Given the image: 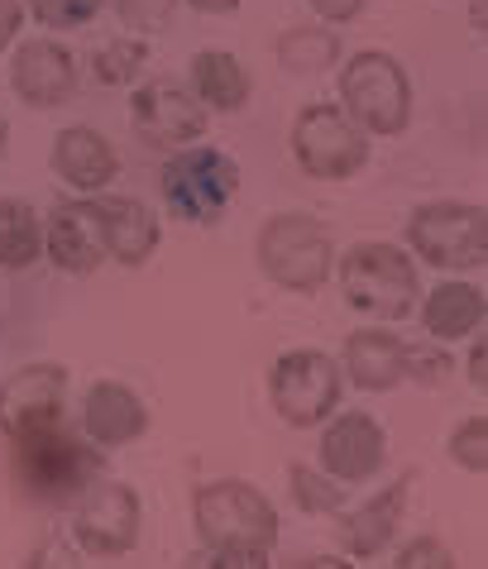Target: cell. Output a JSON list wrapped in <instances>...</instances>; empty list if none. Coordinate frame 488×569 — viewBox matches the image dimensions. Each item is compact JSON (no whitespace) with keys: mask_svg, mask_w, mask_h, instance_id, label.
<instances>
[{"mask_svg":"<svg viewBox=\"0 0 488 569\" xmlns=\"http://www.w3.org/2000/svg\"><path fill=\"white\" fill-rule=\"evenodd\" d=\"M384 450H388V440H384L379 421L369 412H345L330 421L321 436V469L340 483H359V479H369V473H379Z\"/></svg>","mask_w":488,"mask_h":569,"instance_id":"5bb4252c","label":"cell"},{"mask_svg":"<svg viewBox=\"0 0 488 569\" xmlns=\"http://www.w3.org/2000/svg\"><path fill=\"white\" fill-rule=\"evenodd\" d=\"M139 541V498L125 483H87L77 512V546L87 556H125Z\"/></svg>","mask_w":488,"mask_h":569,"instance_id":"7c38bea8","label":"cell"},{"mask_svg":"<svg viewBox=\"0 0 488 569\" xmlns=\"http://www.w3.org/2000/svg\"><path fill=\"white\" fill-rule=\"evenodd\" d=\"M259 263L278 288L317 292L330 278V230L317 216H302V211L273 216L259 230Z\"/></svg>","mask_w":488,"mask_h":569,"instance_id":"5b68a950","label":"cell"},{"mask_svg":"<svg viewBox=\"0 0 488 569\" xmlns=\"http://www.w3.org/2000/svg\"><path fill=\"white\" fill-rule=\"evenodd\" d=\"M145 62H149L145 43L139 39H116V43H106V49L91 58V72H97L101 87H130Z\"/></svg>","mask_w":488,"mask_h":569,"instance_id":"d4e9b609","label":"cell"},{"mask_svg":"<svg viewBox=\"0 0 488 569\" xmlns=\"http://www.w3.org/2000/svg\"><path fill=\"white\" fill-rule=\"evenodd\" d=\"M269 388H273L278 417L297 426V431L321 426L340 407V369L321 350H288L273 363Z\"/></svg>","mask_w":488,"mask_h":569,"instance_id":"9c48e42d","label":"cell"},{"mask_svg":"<svg viewBox=\"0 0 488 569\" xmlns=\"http://www.w3.org/2000/svg\"><path fill=\"white\" fill-rule=\"evenodd\" d=\"M450 460L460 469H469V473H488V421L484 417H469V421L455 426Z\"/></svg>","mask_w":488,"mask_h":569,"instance_id":"4316f807","label":"cell"},{"mask_svg":"<svg viewBox=\"0 0 488 569\" xmlns=\"http://www.w3.org/2000/svg\"><path fill=\"white\" fill-rule=\"evenodd\" d=\"M469 20H475V29L484 34V0H469Z\"/></svg>","mask_w":488,"mask_h":569,"instance_id":"d590c367","label":"cell"},{"mask_svg":"<svg viewBox=\"0 0 488 569\" xmlns=\"http://www.w3.org/2000/svg\"><path fill=\"white\" fill-rule=\"evenodd\" d=\"M97 450L72 440L62 426L34 431L24 440H14V473L20 488L39 502H72L87 493V483L97 479Z\"/></svg>","mask_w":488,"mask_h":569,"instance_id":"277c9868","label":"cell"},{"mask_svg":"<svg viewBox=\"0 0 488 569\" xmlns=\"http://www.w3.org/2000/svg\"><path fill=\"white\" fill-rule=\"evenodd\" d=\"M311 10H317L326 24H350L365 14V0H311Z\"/></svg>","mask_w":488,"mask_h":569,"instance_id":"1f68e13d","label":"cell"},{"mask_svg":"<svg viewBox=\"0 0 488 569\" xmlns=\"http://www.w3.org/2000/svg\"><path fill=\"white\" fill-rule=\"evenodd\" d=\"M116 10L135 34H163L178 14V0H116Z\"/></svg>","mask_w":488,"mask_h":569,"instance_id":"f1b7e54d","label":"cell"},{"mask_svg":"<svg viewBox=\"0 0 488 569\" xmlns=\"http://www.w3.org/2000/svg\"><path fill=\"white\" fill-rule=\"evenodd\" d=\"M340 288H345V302L374 316V321H407L417 307L421 282L412 259L398 244L369 240V244H355L340 259Z\"/></svg>","mask_w":488,"mask_h":569,"instance_id":"7a4b0ae2","label":"cell"},{"mask_svg":"<svg viewBox=\"0 0 488 569\" xmlns=\"http://www.w3.org/2000/svg\"><path fill=\"white\" fill-rule=\"evenodd\" d=\"M43 254V226L24 201H0V268H29Z\"/></svg>","mask_w":488,"mask_h":569,"instance_id":"cb8c5ba5","label":"cell"},{"mask_svg":"<svg viewBox=\"0 0 488 569\" xmlns=\"http://www.w3.org/2000/svg\"><path fill=\"white\" fill-rule=\"evenodd\" d=\"M43 254L62 273H91V268H101L106 230H101L97 201H62L49 216V230H43Z\"/></svg>","mask_w":488,"mask_h":569,"instance_id":"9a60e30c","label":"cell"},{"mask_svg":"<svg viewBox=\"0 0 488 569\" xmlns=\"http://www.w3.org/2000/svg\"><path fill=\"white\" fill-rule=\"evenodd\" d=\"M53 172L77 192H101V187L116 182L120 158L106 144V134H97L91 124H72L53 144Z\"/></svg>","mask_w":488,"mask_h":569,"instance_id":"2e32d148","label":"cell"},{"mask_svg":"<svg viewBox=\"0 0 488 569\" xmlns=\"http://www.w3.org/2000/svg\"><path fill=\"white\" fill-rule=\"evenodd\" d=\"M484 292L469 282H440L421 307V326L431 330V340H465L469 330L484 326Z\"/></svg>","mask_w":488,"mask_h":569,"instance_id":"44dd1931","label":"cell"},{"mask_svg":"<svg viewBox=\"0 0 488 569\" xmlns=\"http://www.w3.org/2000/svg\"><path fill=\"white\" fill-rule=\"evenodd\" d=\"M407 483H412V479L388 483L379 498H369L365 508L345 521V550H350V556L369 560V556H379V550H388V541L398 536L402 508H407Z\"/></svg>","mask_w":488,"mask_h":569,"instance_id":"ffe728a7","label":"cell"},{"mask_svg":"<svg viewBox=\"0 0 488 569\" xmlns=\"http://www.w3.org/2000/svg\"><path fill=\"white\" fill-rule=\"evenodd\" d=\"M130 120L145 144L153 149H187L192 139L207 134V106L187 97L178 82H145L135 87Z\"/></svg>","mask_w":488,"mask_h":569,"instance_id":"8fae6325","label":"cell"},{"mask_svg":"<svg viewBox=\"0 0 488 569\" xmlns=\"http://www.w3.org/2000/svg\"><path fill=\"white\" fill-rule=\"evenodd\" d=\"M82 426L97 446H130L149 431V412L125 383H97L82 402Z\"/></svg>","mask_w":488,"mask_h":569,"instance_id":"e0dca14e","label":"cell"},{"mask_svg":"<svg viewBox=\"0 0 488 569\" xmlns=\"http://www.w3.org/2000/svg\"><path fill=\"white\" fill-rule=\"evenodd\" d=\"M197 536L216 556V565H269L278 546V512L273 502L240 479H216L197 488L192 502Z\"/></svg>","mask_w":488,"mask_h":569,"instance_id":"6da1fadb","label":"cell"},{"mask_svg":"<svg viewBox=\"0 0 488 569\" xmlns=\"http://www.w3.org/2000/svg\"><path fill=\"white\" fill-rule=\"evenodd\" d=\"M192 87H197V101L211 110H240L249 101V72L240 68V58L220 49L192 58Z\"/></svg>","mask_w":488,"mask_h":569,"instance_id":"7402d4cb","label":"cell"},{"mask_svg":"<svg viewBox=\"0 0 488 569\" xmlns=\"http://www.w3.org/2000/svg\"><path fill=\"white\" fill-rule=\"evenodd\" d=\"M288 479H292V498H297V508L302 512H340L345 483H326V469L317 473L307 465H292Z\"/></svg>","mask_w":488,"mask_h":569,"instance_id":"484cf974","label":"cell"},{"mask_svg":"<svg viewBox=\"0 0 488 569\" xmlns=\"http://www.w3.org/2000/svg\"><path fill=\"white\" fill-rule=\"evenodd\" d=\"M484 363H488V350H484V340H479L475 350H469V383H475L479 392L488 388V373H484Z\"/></svg>","mask_w":488,"mask_h":569,"instance_id":"836d02e7","label":"cell"},{"mask_svg":"<svg viewBox=\"0 0 488 569\" xmlns=\"http://www.w3.org/2000/svg\"><path fill=\"white\" fill-rule=\"evenodd\" d=\"M6 149H10V124H6V116H0V158H6Z\"/></svg>","mask_w":488,"mask_h":569,"instance_id":"8d00e7d4","label":"cell"},{"mask_svg":"<svg viewBox=\"0 0 488 569\" xmlns=\"http://www.w3.org/2000/svg\"><path fill=\"white\" fill-rule=\"evenodd\" d=\"M20 24H24V10H20V0H0V53L14 43V34H20Z\"/></svg>","mask_w":488,"mask_h":569,"instance_id":"d6a6232c","label":"cell"},{"mask_svg":"<svg viewBox=\"0 0 488 569\" xmlns=\"http://www.w3.org/2000/svg\"><path fill=\"white\" fill-rule=\"evenodd\" d=\"M292 153L307 178L340 182L369 163V139L340 106H307L292 120Z\"/></svg>","mask_w":488,"mask_h":569,"instance_id":"ba28073f","label":"cell"},{"mask_svg":"<svg viewBox=\"0 0 488 569\" xmlns=\"http://www.w3.org/2000/svg\"><path fill=\"white\" fill-rule=\"evenodd\" d=\"M345 369H350L355 388L365 392H388L407 378V345L388 330H355L345 340Z\"/></svg>","mask_w":488,"mask_h":569,"instance_id":"ac0fdd59","label":"cell"},{"mask_svg":"<svg viewBox=\"0 0 488 569\" xmlns=\"http://www.w3.org/2000/svg\"><path fill=\"white\" fill-rule=\"evenodd\" d=\"M407 363H417V369H407V373L421 378V383H446V369H450V359H446V355H421V350H407Z\"/></svg>","mask_w":488,"mask_h":569,"instance_id":"4dcf8cb0","label":"cell"},{"mask_svg":"<svg viewBox=\"0 0 488 569\" xmlns=\"http://www.w3.org/2000/svg\"><path fill=\"white\" fill-rule=\"evenodd\" d=\"M235 192H240V168L220 149H182L163 168V201L192 226H216Z\"/></svg>","mask_w":488,"mask_h":569,"instance_id":"52a82bcc","label":"cell"},{"mask_svg":"<svg viewBox=\"0 0 488 569\" xmlns=\"http://www.w3.org/2000/svg\"><path fill=\"white\" fill-rule=\"evenodd\" d=\"M407 244L431 268H479L488 259V216L484 207H465V201H431L407 220Z\"/></svg>","mask_w":488,"mask_h":569,"instance_id":"8992f818","label":"cell"},{"mask_svg":"<svg viewBox=\"0 0 488 569\" xmlns=\"http://www.w3.org/2000/svg\"><path fill=\"white\" fill-rule=\"evenodd\" d=\"M340 97L365 134H402L412 120V82H407L402 62L379 49H365L345 62Z\"/></svg>","mask_w":488,"mask_h":569,"instance_id":"3957f363","label":"cell"},{"mask_svg":"<svg viewBox=\"0 0 488 569\" xmlns=\"http://www.w3.org/2000/svg\"><path fill=\"white\" fill-rule=\"evenodd\" d=\"M187 6L201 14H230V10H240V0H187Z\"/></svg>","mask_w":488,"mask_h":569,"instance_id":"e575fe53","label":"cell"},{"mask_svg":"<svg viewBox=\"0 0 488 569\" xmlns=\"http://www.w3.org/2000/svg\"><path fill=\"white\" fill-rule=\"evenodd\" d=\"M101 230H106V254L120 259L125 268L145 263L159 249V220L149 216V207H139L135 197H106L97 201Z\"/></svg>","mask_w":488,"mask_h":569,"instance_id":"d6986e66","label":"cell"},{"mask_svg":"<svg viewBox=\"0 0 488 569\" xmlns=\"http://www.w3.org/2000/svg\"><path fill=\"white\" fill-rule=\"evenodd\" d=\"M62 398H68V369L58 363H29L0 383V431L24 440L34 431L62 426Z\"/></svg>","mask_w":488,"mask_h":569,"instance_id":"30bf717a","label":"cell"},{"mask_svg":"<svg viewBox=\"0 0 488 569\" xmlns=\"http://www.w3.org/2000/svg\"><path fill=\"white\" fill-rule=\"evenodd\" d=\"M10 82L29 106H62L77 91V58L58 39H24L14 49Z\"/></svg>","mask_w":488,"mask_h":569,"instance_id":"4fadbf2b","label":"cell"},{"mask_svg":"<svg viewBox=\"0 0 488 569\" xmlns=\"http://www.w3.org/2000/svg\"><path fill=\"white\" fill-rule=\"evenodd\" d=\"M398 569H450L455 560H450V550L440 546V541H431V536H421V541H407L402 550H398V560H392Z\"/></svg>","mask_w":488,"mask_h":569,"instance_id":"f546056e","label":"cell"},{"mask_svg":"<svg viewBox=\"0 0 488 569\" xmlns=\"http://www.w3.org/2000/svg\"><path fill=\"white\" fill-rule=\"evenodd\" d=\"M29 10L49 29H82L101 14V0H29Z\"/></svg>","mask_w":488,"mask_h":569,"instance_id":"83f0119b","label":"cell"},{"mask_svg":"<svg viewBox=\"0 0 488 569\" xmlns=\"http://www.w3.org/2000/svg\"><path fill=\"white\" fill-rule=\"evenodd\" d=\"M336 58H340V39H336V29H326V24H297L278 39V62L288 72L311 77V72H326Z\"/></svg>","mask_w":488,"mask_h":569,"instance_id":"603a6c76","label":"cell"}]
</instances>
